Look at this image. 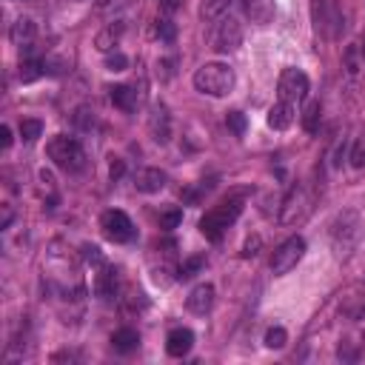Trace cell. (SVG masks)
<instances>
[{"instance_id": "6da1fadb", "label": "cell", "mask_w": 365, "mask_h": 365, "mask_svg": "<svg viewBox=\"0 0 365 365\" xmlns=\"http://www.w3.org/2000/svg\"><path fill=\"white\" fill-rule=\"evenodd\" d=\"M194 88L200 94H208V97H225L231 94L234 83H237V74L228 63H220V60H211V63H202L194 77H191Z\"/></svg>"}, {"instance_id": "7a4b0ae2", "label": "cell", "mask_w": 365, "mask_h": 365, "mask_svg": "<svg viewBox=\"0 0 365 365\" xmlns=\"http://www.w3.org/2000/svg\"><path fill=\"white\" fill-rule=\"evenodd\" d=\"M240 214H242V194H231V197H225L222 202H217L214 208H208V211L202 214V220H200V231H202V237L211 240V242H220L222 234H225V228L234 225Z\"/></svg>"}, {"instance_id": "3957f363", "label": "cell", "mask_w": 365, "mask_h": 365, "mask_svg": "<svg viewBox=\"0 0 365 365\" xmlns=\"http://www.w3.org/2000/svg\"><path fill=\"white\" fill-rule=\"evenodd\" d=\"M46 154H48V160H51L57 168H63V171H68V174H77V171L86 168V151H83V145H80L77 137L54 134V137L46 143Z\"/></svg>"}, {"instance_id": "277c9868", "label": "cell", "mask_w": 365, "mask_h": 365, "mask_svg": "<svg viewBox=\"0 0 365 365\" xmlns=\"http://www.w3.org/2000/svg\"><path fill=\"white\" fill-rule=\"evenodd\" d=\"M359 234H362V225H359V217L356 211H342L334 225H331V245H334V254L336 257H348L354 251V245L359 242Z\"/></svg>"}, {"instance_id": "5b68a950", "label": "cell", "mask_w": 365, "mask_h": 365, "mask_svg": "<svg viewBox=\"0 0 365 365\" xmlns=\"http://www.w3.org/2000/svg\"><path fill=\"white\" fill-rule=\"evenodd\" d=\"M305 257V240L299 234L288 237L285 242H279L274 248V257H271V274L274 277H285L288 271L297 268V262Z\"/></svg>"}, {"instance_id": "8992f818", "label": "cell", "mask_w": 365, "mask_h": 365, "mask_svg": "<svg viewBox=\"0 0 365 365\" xmlns=\"http://www.w3.org/2000/svg\"><path fill=\"white\" fill-rule=\"evenodd\" d=\"M308 88H311V80H308V74L302 71V68H294V66H288V68H282L279 71V80H277V94H279V100H285V103H302L305 97H308Z\"/></svg>"}, {"instance_id": "52a82bcc", "label": "cell", "mask_w": 365, "mask_h": 365, "mask_svg": "<svg viewBox=\"0 0 365 365\" xmlns=\"http://www.w3.org/2000/svg\"><path fill=\"white\" fill-rule=\"evenodd\" d=\"M100 228H103V234H106L111 242H131V240L137 237V228H134L131 217H128L125 211H120V208L103 211Z\"/></svg>"}, {"instance_id": "ba28073f", "label": "cell", "mask_w": 365, "mask_h": 365, "mask_svg": "<svg viewBox=\"0 0 365 365\" xmlns=\"http://www.w3.org/2000/svg\"><path fill=\"white\" fill-rule=\"evenodd\" d=\"M240 43H242V26H240V20L231 17V14L228 17H220L217 26H214V31H211V48L220 51V54H228V51L240 48Z\"/></svg>"}, {"instance_id": "9c48e42d", "label": "cell", "mask_w": 365, "mask_h": 365, "mask_svg": "<svg viewBox=\"0 0 365 365\" xmlns=\"http://www.w3.org/2000/svg\"><path fill=\"white\" fill-rule=\"evenodd\" d=\"M308 211V197L302 191V185H291V191L282 200V211H279V222L282 225H294L297 220H302V214Z\"/></svg>"}, {"instance_id": "30bf717a", "label": "cell", "mask_w": 365, "mask_h": 365, "mask_svg": "<svg viewBox=\"0 0 365 365\" xmlns=\"http://www.w3.org/2000/svg\"><path fill=\"white\" fill-rule=\"evenodd\" d=\"M148 134H151V140L160 143V145H165V143L171 140V114H168V108H165L163 103L151 106V114H148Z\"/></svg>"}, {"instance_id": "8fae6325", "label": "cell", "mask_w": 365, "mask_h": 365, "mask_svg": "<svg viewBox=\"0 0 365 365\" xmlns=\"http://www.w3.org/2000/svg\"><path fill=\"white\" fill-rule=\"evenodd\" d=\"M214 285L211 282H200V285H194L191 288V294L185 297V308L191 311V314H197V317H205L211 308H214Z\"/></svg>"}, {"instance_id": "7c38bea8", "label": "cell", "mask_w": 365, "mask_h": 365, "mask_svg": "<svg viewBox=\"0 0 365 365\" xmlns=\"http://www.w3.org/2000/svg\"><path fill=\"white\" fill-rule=\"evenodd\" d=\"M165 182H168V174L163 168H140L134 174V188L140 194H157L165 188Z\"/></svg>"}, {"instance_id": "4fadbf2b", "label": "cell", "mask_w": 365, "mask_h": 365, "mask_svg": "<svg viewBox=\"0 0 365 365\" xmlns=\"http://www.w3.org/2000/svg\"><path fill=\"white\" fill-rule=\"evenodd\" d=\"M242 3V14L254 23V26H268L277 14L274 0H240Z\"/></svg>"}, {"instance_id": "5bb4252c", "label": "cell", "mask_w": 365, "mask_h": 365, "mask_svg": "<svg viewBox=\"0 0 365 365\" xmlns=\"http://www.w3.org/2000/svg\"><path fill=\"white\" fill-rule=\"evenodd\" d=\"M34 37H37V23L31 17H17L11 23V29H9V40L17 48H29L34 43Z\"/></svg>"}, {"instance_id": "9a60e30c", "label": "cell", "mask_w": 365, "mask_h": 365, "mask_svg": "<svg viewBox=\"0 0 365 365\" xmlns=\"http://www.w3.org/2000/svg\"><path fill=\"white\" fill-rule=\"evenodd\" d=\"M194 348V331L191 328H171L165 336V351L168 356H185Z\"/></svg>"}, {"instance_id": "2e32d148", "label": "cell", "mask_w": 365, "mask_h": 365, "mask_svg": "<svg viewBox=\"0 0 365 365\" xmlns=\"http://www.w3.org/2000/svg\"><path fill=\"white\" fill-rule=\"evenodd\" d=\"M123 31H125V23L123 20H117V23H108L97 37H94V46H97V51H103V54H111L117 46H120V40H123Z\"/></svg>"}, {"instance_id": "e0dca14e", "label": "cell", "mask_w": 365, "mask_h": 365, "mask_svg": "<svg viewBox=\"0 0 365 365\" xmlns=\"http://www.w3.org/2000/svg\"><path fill=\"white\" fill-rule=\"evenodd\" d=\"M265 123H268V128H274V131H285V128H291V123H294V106L285 103V100L274 103V106L268 108Z\"/></svg>"}, {"instance_id": "ac0fdd59", "label": "cell", "mask_w": 365, "mask_h": 365, "mask_svg": "<svg viewBox=\"0 0 365 365\" xmlns=\"http://www.w3.org/2000/svg\"><path fill=\"white\" fill-rule=\"evenodd\" d=\"M137 345H140V334H137L134 328H117V331L111 334V348H114L117 354H131Z\"/></svg>"}, {"instance_id": "d6986e66", "label": "cell", "mask_w": 365, "mask_h": 365, "mask_svg": "<svg viewBox=\"0 0 365 365\" xmlns=\"http://www.w3.org/2000/svg\"><path fill=\"white\" fill-rule=\"evenodd\" d=\"M108 97H111V103H114L117 108H123V111H134V108H137V91H134L131 86H111V88H108Z\"/></svg>"}, {"instance_id": "ffe728a7", "label": "cell", "mask_w": 365, "mask_h": 365, "mask_svg": "<svg viewBox=\"0 0 365 365\" xmlns=\"http://www.w3.org/2000/svg\"><path fill=\"white\" fill-rule=\"evenodd\" d=\"M231 3L234 0H202L200 3V20L202 23H217L220 17H225V11H228Z\"/></svg>"}, {"instance_id": "44dd1931", "label": "cell", "mask_w": 365, "mask_h": 365, "mask_svg": "<svg viewBox=\"0 0 365 365\" xmlns=\"http://www.w3.org/2000/svg\"><path fill=\"white\" fill-rule=\"evenodd\" d=\"M46 74H48V60H34V57H29V60L20 63V80H23V83H34L37 77H46Z\"/></svg>"}, {"instance_id": "7402d4cb", "label": "cell", "mask_w": 365, "mask_h": 365, "mask_svg": "<svg viewBox=\"0 0 365 365\" xmlns=\"http://www.w3.org/2000/svg\"><path fill=\"white\" fill-rule=\"evenodd\" d=\"M97 294L103 299H111L117 294V271L111 265H103V274H97Z\"/></svg>"}, {"instance_id": "603a6c76", "label": "cell", "mask_w": 365, "mask_h": 365, "mask_svg": "<svg viewBox=\"0 0 365 365\" xmlns=\"http://www.w3.org/2000/svg\"><path fill=\"white\" fill-rule=\"evenodd\" d=\"M205 268V257H188V259H182V265L177 268V279H191V277H197L200 271Z\"/></svg>"}, {"instance_id": "cb8c5ba5", "label": "cell", "mask_w": 365, "mask_h": 365, "mask_svg": "<svg viewBox=\"0 0 365 365\" xmlns=\"http://www.w3.org/2000/svg\"><path fill=\"white\" fill-rule=\"evenodd\" d=\"M262 342H265V348H271V351H279V348H285V342H288V331H285L282 325H271V328L265 331Z\"/></svg>"}, {"instance_id": "d4e9b609", "label": "cell", "mask_w": 365, "mask_h": 365, "mask_svg": "<svg viewBox=\"0 0 365 365\" xmlns=\"http://www.w3.org/2000/svg\"><path fill=\"white\" fill-rule=\"evenodd\" d=\"M319 114H322V108H319L317 100L305 106V111H302V128H305L308 134H317V128H319Z\"/></svg>"}, {"instance_id": "484cf974", "label": "cell", "mask_w": 365, "mask_h": 365, "mask_svg": "<svg viewBox=\"0 0 365 365\" xmlns=\"http://www.w3.org/2000/svg\"><path fill=\"white\" fill-rule=\"evenodd\" d=\"M180 220H182V211H180L177 205H168V208H163V211H160V217H157V222H160V228H163V231H171V228H177V225H180Z\"/></svg>"}, {"instance_id": "4316f807", "label": "cell", "mask_w": 365, "mask_h": 365, "mask_svg": "<svg viewBox=\"0 0 365 365\" xmlns=\"http://www.w3.org/2000/svg\"><path fill=\"white\" fill-rule=\"evenodd\" d=\"M40 134H43V123H40V120H23V123H20V137H23V143H34Z\"/></svg>"}, {"instance_id": "83f0119b", "label": "cell", "mask_w": 365, "mask_h": 365, "mask_svg": "<svg viewBox=\"0 0 365 365\" xmlns=\"http://www.w3.org/2000/svg\"><path fill=\"white\" fill-rule=\"evenodd\" d=\"M225 125H228L237 137H242L248 123H245V114H242V111H228V114H225Z\"/></svg>"}, {"instance_id": "f1b7e54d", "label": "cell", "mask_w": 365, "mask_h": 365, "mask_svg": "<svg viewBox=\"0 0 365 365\" xmlns=\"http://www.w3.org/2000/svg\"><path fill=\"white\" fill-rule=\"evenodd\" d=\"M80 254H83V259L86 262H91V265H106V257L100 254V248L97 245H91V242H86L83 248H80Z\"/></svg>"}, {"instance_id": "f546056e", "label": "cell", "mask_w": 365, "mask_h": 365, "mask_svg": "<svg viewBox=\"0 0 365 365\" xmlns=\"http://www.w3.org/2000/svg\"><path fill=\"white\" fill-rule=\"evenodd\" d=\"M174 34H177V29H174V23H171L168 17L157 20V37H160L163 43H171V40H174Z\"/></svg>"}, {"instance_id": "4dcf8cb0", "label": "cell", "mask_w": 365, "mask_h": 365, "mask_svg": "<svg viewBox=\"0 0 365 365\" xmlns=\"http://www.w3.org/2000/svg\"><path fill=\"white\" fill-rule=\"evenodd\" d=\"M259 248H262V237H259V234H251V237L242 242V251H240V254L248 259V257H257Z\"/></svg>"}, {"instance_id": "1f68e13d", "label": "cell", "mask_w": 365, "mask_h": 365, "mask_svg": "<svg viewBox=\"0 0 365 365\" xmlns=\"http://www.w3.org/2000/svg\"><path fill=\"white\" fill-rule=\"evenodd\" d=\"M348 160H351L354 168H362V165H365V140H362V137L354 140V148H351V157H348Z\"/></svg>"}, {"instance_id": "d6a6232c", "label": "cell", "mask_w": 365, "mask_h": 365, "mask_svg": "<svg viewBox=\"0 0 365 365\" xmlns=\"http://www.w3.org/2000/svg\"><path fill=\"white\" fill-rule=\"evenodd\" d=\"M125 66H128V57L123 51H114V54L106 57V68L108 71H125Z\"/></svg>"}, {"instance_id": "836d02e7", "label": "cell", "mask_w": 365, "mask_h": 365, "mask_svg": "<svg viewBox=\"0 0 365 365\" xmlns=\"http://www.w3.org/2000/svg\"><path fill=\"white\" fill-rule=\"evenodd\" d=\"M345 68H348L351 77L359 71V54H356V46H351V48L345 51Z\"/></svg>"}, {"instance_id": "e575fe53", "label": "cell", "mask_w": 365, "mask_h": 365, "mask_svg": "<svg viewBox=\"0 0 365 365\" xmlns=\"http://www.w3.org/2000/svg\"><path fill=\"white\" fill-rule=\"evenodd\" d=\"M123 171H125V165H123V160H114V163H111V180H117V177H123Z\"/></svg>"}, {"instance_id": "d590c367", "label": "cell", "mask_w": 365, "mask_h": 365, "mask_svg": "<svg viewBox=\"0 0 365 365\" xmlns=\"http://www.w3.org/2000/svg\"><path fill=\"white\" fill-rule=\"evenodd\" d=\"M0 137H3V148L11 145V128L9 125H0Z\"/></svg>"}, {"instance_id": "8d00e7d4", "label": "cell", "mask_w": 365, "mask_h": 365, "mask_svg": "<svg viewBox=\"0 0 365 365\" xmlns=\"http://www.w3.org/2000/svg\"><path fill=\"white\" fill-rule=\"evenodd\" d=\"M157 3H160L165 11H174V9H180V3H182V0H157Z\"/></svg>"}, {"instance_id": "74e56055", "label": "cell", "mask_w": 365, "mask_h": 365, "mask_svg": "<svg viewBox=\"0 0 365 365\" xmlns=\"http://www.w3.org/2000/svg\"><path fill=\"white\" fill-rule=\"evenodd\" d=\"M94 3H97V6H100V9H106V6H111V3H114V0H94Z\"/></svg>"}, {"instance_id": "f35d334b", "label": "cell", "mask_w": 365, "mask_h": 365, "mask_svg": "<svg viewBox=\"0 0 365 365\" xmlns=\"http://www.w3.org/2000/svg\"><path fill=\"white\" fill-rule=\"evenodd\" d=\"M314 3H322V0H314Z\"/></svg>"}]
</instances>
